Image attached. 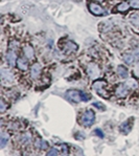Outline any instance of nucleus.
Wrapping results in <instances>:
<instances>
[{"instance_id":"f257e3e1","label":"nucleus","mask_w":139,"mask_h":156,"mask_svg":"<svg viewBox=\"0 0 139 156\" xmlns=\"http://www.w3.org/2000/svg\"><path fill=\"white\" fill-rule=\"evenodd\" d=\"M106 86H107L106 81L97 80V81H95V82L93 83L92 87H93V89L96 91L99 95L104 97L105 99H108V98H109V94H108V92L106 91Z\"/></svg>"},{"instance_id":"f03ea898","label":"nucleus","mask_w":139,"mask_h":156,"mask_svg":"<svg viewBox=\"0 0 139 156\" xmlns=\"http://www.w3.org/2000/svg\"><path fill=\"white\" fill-rule=\"evenodd\" d=\"M81 123L84 127H90L94 124V121H95V114L92 110H87L85 113L83 114L82 116V119H81Z\"/></svg>"},{"instance_id":"7ed1b4c3","label":"nucleus","mask_w":139,"mask_h":156,"mask_svg":"<svg viewBox=\"0 0 139 156\" xmlns=\"http://www.w3.org/2000/svg\"><path fill=\"white\" fill-rule=\"evenodd\" d=\"M66 98L73 103H78V102H81V101H83L82 100V92H80V91H78V90H73V89L67 91Z\"/></svg>"},{"instance_id":"20e7f679","label":"nucleus","mask_w":139,"mask_h":156,"mask_svg":"<svg viewBox=\"0 0 139 156\" xmlns=\"http://www.w3.org/2000/svg\"><path fill=\"white\" fill-rule=\"evenodd\" d=\"M87 73H88V76L92 79V80H95V79H97L98 76H99V74H100L99 67H98L96 64H94V63L89 64L88 67H87Z\"/></svg>"},{"instance_id":"39448f33","label":"nucleus","mask_w":139,"mask_h":156,"mask_svg":"<svg viewBox=\"0 0 139 156\" xmlns=\"http://www.w3.org/2000/svg\"><path fill=\"white\" fill-rule=\"evenodd\" d=\"M89 11L95 16H105V15H107V12L105 11V9H103L102 6L98 5V4H96V3L89 4Z\"/></svg>"},{"instance_id":"423d86ee","label":"nucleus","mask_w":139,"mask_h":156,"mask_svg":"<svg viewBox=\"0 0 139 156\" xmlns=\"http://www.w3.org/2000/svg\"><path fill=\"white\" fill-rule=\"evenodd\" d=\"M129 89H130V88L128 87V85H127L126 83L118 85V86L116 87V90H115V93H116V97H118V98H123V97H126V95L128 94V92H129Z\"/></svg>"},{"instance_id":"0eeeda50","label":"nucleus","mask_w":139,"mask_h":156,"mask_svg":"<svg viewBox=\"0 0 139 156\" xmlns=\"http://www.w3.org/2000/svg\"><path fill=\"white\" fill-rule=\"evenodd\" d=\"M41 70L42 67L39 63H35L30 68V76H32L33 79H38L39 76L41 74Z\"/></svg>"},{"instance_id":"6e6552de","label":"nucleus","mask_w":139,"mask_h":156,"mask_svg":"<svg viewBox=\"0 0 139 156\" xmlns=\"http://www.w3.org/2000/svg\"><path fill=\"white\" fill-rule=\"evenodd\" d=\"M6 61L11 66H15L16 62H17V56L15 54V50L14 49H9L6 52Z\"/></svg>"},{"instance_id":"1a4fd4ad","label":"nucleus","mask_w":139,"mask_h":156,"mask_svg":"<svg viewBox=\"0 0 139 156\" xmlns=\"http://www.w3.org/2000/svg\"><path fill=\"white\" fill-rule=\"evenodd\" d=\"M1 79L3 83H11L13 82V73H11L9 70H6V69H2L1 70Z\"/></svg>"},{"instance_id":"9d476101","label":"nucleus","mask_w":139,"mask_h":156,"mask_svg":"<svg viewBox=\"0 0 139 156\" xmlns=\"http://www.w3.org/2000/svg\"><path fill=\"white\" fill-rule=\"evenodd\" d=\"M76 49H78V45H76L75 43L72 42V41L66 42L65 45H64V52H66V54L73 52V51H75Z\"/></svg>"},{"instance_id":"9b49d317","label":"nucleus","mask_w":139,"mask_h":156,"mask_svg":"<svg viewBox=\"0 0 139 156\" xmlns=\"http://www.w3.org/2000/svg\"><path fill=\"white\" fill-rule=\"evenodd\" d=\"M17 66L20 70H27V67H28V63H27V60L25 58H19L17 60Z\"/></svg>"},{"instance_id":"f8f14e48","label":"nucleus","mask_w":139,"mask_h":156,"mask_svg":"<svg viewBox=\"0 0 139 156\" xmlns=\"http://www.w3.org/2000/svg\"><path fill=\"white\" fill-rule=\"evenodd\" d=\"M23 52H24V56L26 59H33L35 57V51H33V48L30 45H26L23 48Z\"/></svg>"},{"instance_id":"ddd939ff","label":"nucleus","mask_w":139,"mask_h":156,"mask_svg":"<svg viewBox=\"0 0 139 156\" xmlns=\"http://www.w3.org/2000/svg\"><path fill=\"white\" fill-rule=\"evenodd\" d=\"M131 129H132V122H131V119H129V121H126L124 123H123V124L120 125V130L124 134H128L129 132L131 131Z\"/></svg>"},{"instance_id":"4468645a","label":"nucleus","mask_w":139,"mask_h":156,"mask_svg":"<svg viewBox=\"0 0 139 156\" xmlns=\"http://www.w3.org/2000/svg\"><path fill=\"white\" fill-rule=\"evenodd\" d=\"M35 146L37 148H39L40 150H45V149L48 148L47 141H45L44 140H42V138H38V140L35 141Z\"/></svg>"},{"instance_id":"2eb2a0df","label":"nucleus","mask_w":139,"mask_h":156,"mask_svg":"<svg viewBox=\"0 0 139 156\" xmlns=\"http://www.w3.org/2000/svg\"><path fill=\"white\" fill-rule=\"evenodd\" d=\"M9 133H6V132H1V134H0V146H1V148H3L4 146L9 143Z\"/></svg>"},{"instance_id":"dca6fc26","label":"nucleus","mask_w":139,"mask_h":156,"mask_svg":"<svg viewBox=\"0 0 139 156\" xmlns=\"http://www.w3.org/2000/svg\"><path fill=\"white\" fill-rule=\"evenodd\" d=\"M117 74H118L120 78H123V79H126V78H128V69L126 68L124 66H118L117 67Z\"/></svg>"},{"instance_id":"f3484780","label":"nucleus","mask_w":139,"mask_h":156,"mask_svg":"<svg viewBox=\"0 0 139 156\" xmlns=\"http://www.w3.org/2000/svg\"><path fill=\"white\" fill-rule=\"evenodd\" d=\"M131 23L136 27H139V13H133L130 15Z\"/></svg>"},{"instance_id":"a211bd4d","label":"nucleus","mask_w":139,"mask_h":156,"mask_svg":"<svg viewBox=\"0 0 139 156\" xmlns=\"http://www.w3.org/2000/svg\"><path fill=\"white\" fill-rule=\"evenodd\" d=\"M129 9H130V4L127 3V2H123V3H120L119 5H117L116 11L120 12V13H123V12L128 11Z\"/></svg>"},{"instance_id":"6ab92c4d","label":"nucleus","mask_w":139,"mask_h":156,"mask_svg":"<svg viewBox=\"0 0 139 156\" xmlns=\"http://www.w3.org/2000/svg\"><path fill=\"white\" fill-rule=\"evenodd\" d=\"M135 59H136V58L134 57L133 54H126L123 56V60H124V62H126L127 64H132Z\"/></svg>"},{"instance_id":"aec40b11","label":"nucleus","mask_w":139,"mask_h":156,"mask_svg":"<svg viewBox=\"0 0 139 156\" xmlns=\"http://www.w3.org/2000/svg\"><path fill=\"white\" fill-rule=\"evenodd\" d=\"M126 84L128 85V87L130 88H136L138 86V83L136 82V80H134V79H129L128 81L126 82Z\"/></svg>"},{"instance_id":"412c9836","label":"nucleus","mask_w":139,"mask_h":156,"mask_svg":"<svg viewBox=\"0 0 139 156\" xmlns=\"http://www.w3.org/2000/svg\"><path fill=\"white\" fill-rule=\"evenodd\" d=\"M61 151H60V153H61L62 155H67L68 154V147H67L66 145H61Z\"/></svg>"},{"instance_id":"4be33fe9","label":"nucleus","mask_w":139,"mask_h":156,"mask_svg":"<svg viewBox=\"0 0 139 156\" xmlns=\"http://www.w3.org/2000/svg\"><path fill=\"white\" fill-rule=\"evenodd\" d=\"M59 154H61L60 151L57 150V149H54V148H51L48 152H47V155H59Z\"/></svg>"},{"instance_id":"5701e85b","label":"nucleus","mask_w":139,"mask_h":156,"mask_svg":"<svg viewBox=\"0 0 139 156\" xmlns=\"http://www.w3.org/2000/svg\"><path fill=\"white\" fill-rule=\"evenodd\" d=\"M21 140H22V143L23 144H28L30 141V135H27V134H24V135H22V138H21Z\"/></svg>"},{"instance_id":"b1692460","label":"nucleus","mask_w":139,"mask_h":156,"mask_svg":"<svg viewBox=\"0 0 139 156\" xmlns=\"http://www.w3.org/2000/svg\"><path fill=\"white\" fill-rule=\"evenodd\" d=\"M5 109H6L5 103H4V101H3V100H1V104H0V111H1V112H4V111H5Z\"/></svg>"},{"instance_id":"393cba45","label":"nucleus","mask_w":139,"mask_h":156,"mask_svg":"<svg viewBox=\"0 0 139 156\" xmlns=\"http://www.w3.org/2000/svg\"><path fill=\"white\" fill-rule=\"evenodd\" d=\"M93 105H94L95 107H97L98 109H102V110H105V109H106V108H105V106H104V105L102 104V103L95 102V103H94V104H93Z\"/></svg>"},{"instance_id":"a878e982","label":"nucleus","mask_w":139,"mask_h":156,"mask_svg":"<svg viewBox=\"0 0 139 156\" xmlns=\"http://www.w3.org/2000/svg\"><path fill=\"white\" fill-rule=\"evenodd\" d=\"M132 6L134 9H139V0H133L132 1Z\"/></svg>"},{"instance_id":"bb28decb","label":"nucleus","mask_w":139,"mask_h":156,"mask_svg":"<svg viewBox=\"0 0 139 156\" xmlns=\"http://www.w3.org/2000/svg\"><path fill=\"white\" fill-rule=\"evenodd\" d=\"M90 95L88 94V93H83L82 92V100L83 101H88V100H90Z\"/></svg>"},{"instance_id":"cd10ccee","label":"nucleus","mask_w":139,"mask_h":156,"mask_svg":"<svg viewBox=\"0 0 139 156\" xmlns=\"http://www.w3.org/2000/svg\"><path fill=\"white\" fill-rule=\"evenodd\" d=\"M16 48H18V42L13 41V42L11 43V49H14V50H15Z\"/></svg>"},{"instance_id":"c85d7f7f","label":"nucleus","mask_w":139,"mask_h":156,"mask_svg":"<svg viewBox=\"0 0 139 156\" xmlns=\"http://www.w3.org/2000/svg\"><path fill=\"white\" fill-rule=\"evenodd\" d=\"M134 73L137 76H139V63H137L135 65V68H134Z\"/></svg>"},{"instance_id":"c756f323","label":"nucleus","mask_w":139,"mask_h":156,"mask_svg":"<svg viewBox=\"0 0 139 156\" xmlns=\"http://www.w3.org/2000/svg\"><path fill=\"white\" fill-rule=\"evenodd\" d=\"M133 55H134V57H135L136 59H139V47H137L136 49H134Z\"/></svg>"},{"instance_id":"7c9ffc66","label":"nucleus","mask_w":139,"mask_h":156,"mask_svg":"<svg viewBox=\"0 0 139 156\" xmlns=\"http://www.w3.org/2000/svg\"><path fill=\"white\" fill-rule=\"evenodd\" d=\"M95 133L98 134V135H99L100 137H104V133H103V132L100 131V130H98V129H97V130H95Z\"/></svg>"},{"instance_id":"2f4dec72","label":"nucleus","mask_w":139,"mask_h":156,"mask_svg":"<svg viewBox=\"0 0 139 156\" xmlns=\"http://www.w3.org/2000/svg\"><path fill=\"white\" fill-rule=\"evenodd\" d=\"M96 1H98V2H102V1H104V0H96Z\"/></svg>"}]
</instances>
